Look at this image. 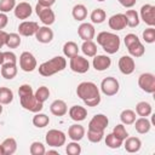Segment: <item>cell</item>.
<instances>
[{"instance_id": "1", "label": "cell", "mask_w": 155, "mask_h": 155, "mask_svg": "<svg viewBox=\"0 0 155 155\" xmlns=\"http://www.w3.org/2000/svg\"><path fill=\"white\" fill-rule=\"evenodd\" d=\"M76 94L87 107H97L101 103L99 88L94 82L82 81L76 87Z\"/></svg>"}, {"instance_id": "2", "label": "cell", "mask_w": 155, "mask_h": 155, "mask_svg": "<svg viewBox=\"0 0 155 155\" xmlns=\"http://www.w3.org/2000/svg\"><path fill=\"white\" fill-rule=\"evenodd\" d=\"M18 96H19L21 105L25 110H29V111H33V113H39V111L42 110L44 103L39 102L35 98L34 91H33L30 85H28V84L21 85L19 88H18Z\"/></svg>"}, {"instance_id": "3", "label": "cell", "mask_w": 155, "mask_h": 155, "mask_svg": "<svg viewBox=\"0 0 155 155\" xmlns=\"http://www.w3.org/2000/svg\"><path fill=\"white\" fill-rule=\"evenodd\" d=\"M97 44L102 46V48L109 53V54H114L119 51L120 48V36L110 33V31H101L97 35Z\"/></svg>"}, {"instance_id": "4", "label": "cell", "mask_w": 155, "mask_h": 155, "mask_svg": "<svg viewBox=\"0 0 155 155\" xmlns=\"http://www.w3.org/2000/svg\"><path fill=\"white\" fill-rule=\"evenodd\" d=\"M67 67V61L64 57L62 56H56L44 63H41L39 65V74L42 75V76H51V75H54L58 71H62L64 70Z\"/></svg>"}, {"instance_id": "5", "label": "cell", "mask_w": 155, "mask_h": 155, "mask_svg": "<svg viewBox=\"0 0 155 155\" xmlns=\"http://www.w3.org/2000/svg\"><path fill=\"white\" fill-rule=\"evenodd\" d=\"M124 42H125V46L126 48L128 50V53L131 54V57H136V58H139L144 54L145 52V47L144 45L140 42L139 38L133 34V33H130L125 36L124 39Z\"/></svg>"}, {"instance_id": "6", "label": "cell", "mask_w": 155, "mask_h": 155, "mask_svg": "<svg viewBox=\"0 0 155 155\" xmlns=\"http://www.w3.org/2000/svg\"><path fill=\"white\" fill-rule=\"evenodd\" d=\"M45 140H46L47 145L53 147V148H59V147L65 144L67 136H65V133L63 131L52 128V130L47 131V133L45 136Z\"/></svg>"}, {"instance_id": "7", "label": "cell", "mask_w": 155, "mask_h": 155, "mask_svg": "<svg viewBox=\"0 0 155 155\" xmlns=\"http://www.w3.org/2000/svg\"><path fill=\"white\" fill-rule=\"evenodd\" d=\"M119 90H120V84H119L117 79H115L113 76H107L101 82V91L108 97L115 96L119 92Z\"/></svg>"}, {"instance_id": "8", "label": "cell", "mask_w": 155, "mask_h": 155, "mask_svg": "<svg viewBox=\"0 0 155 155\" xmlns=\"http://www.w3.org/2000/svg\"><path fill=\"white\" fill-rule=\"evenodd\" d=\"M69 67H70V69H71L74 73L85 74V73H87L88 69H90V62L87 61V58L76 54V56H74V57L70 58Z\"/></svg>"}, {"instance_id": "9", "label": "cell", "mask_w": 155, "mask_h": 155, "mask_svg": "<svg viewBox=\"0 0 155 155\" xmlns=\"http://www.w3.org/2000/svg\"><path fill=\"white\" fill-rule=\"evenodd\" d=\"M35 12L38 15V17L40 18V21L45 24V25H51L54 23L56 21V16L54 12L51 7H46V6H41L39 4H36L35 6Z\"/></svg>"}, {"instance_id": "10", "label": "cell", "mask_w": 155, "mask_h": 155, "mask_svg": "<svg viewBox=\"0 0 155 155\" xmlns=\"http://www.w3.org/2000/svg\"><path fill=\"white\" fill-rule=\"evenodd\" d=\"M138 86L147 93L155 92V75L151 73H143L138 78Z\"/></svg>"}, {"instance_id": "11", "label": "cell", "mask_w": 155, "mask_h": 155, "mask_svg": "<svg viewBox=\"0 0 155 155\" xmlns=\"http://www.w3.org/2000/svg\"><path fill=\"white\" fill-rule=\"evenodd\" d=\"M38 63H36V58L34 57L33 53H30L29 51H24L21 53L19 56V67L23 71L30 73L33 70H35Z\"/></svg>"}, {"instance_id": "12", "label": "cell", "mask_w": 155, "mask_h": 155, "mask_svg": "<svg viewBox=\"0 0 155 155\" xmlns=\"http://www.w3.org/2000/svg\"><path fill=\"white\" fill-rule=\"evenodd\" d=\"M139 16H140V19L149 27L155 25V6L154 5H151V4L143 5L140 7Z\"/></svg>"}, {"instance_id": "13", "label": "cell", "mask_w": 155, "mask_h": 155, "mask_svg": "<svg viewBox=\"0 0 155 155\" xmlns=\"http://www.w3.org/2000/svg\"><path fill=\"white\" fill-rule=\"evenodd\" d=\"M109 119L104 114H96L88 122V130L93 131H104L108 127Z\"/></svg>"}, {"instance_id": "14", "label": "cell", "mask_w": 155, "mask_h": 155, "mask_svg": "<svg viewBox=\"0 0 155 155\" xmlns=\"http://www.w3.org/2000/svg\"><path fill=\"white\" fill-rule=\"evenodd\" d=\"M117 65H119L120 71L124 75H131L134 71V69H136L134 59L131 56H122V57H120Z\"/></svg>"}, {"instance_id": "15", "label": "cell", "mask_w": 155, "mask_h": 155, "mask_svg": "<svg viewBox=\"0 0 155 155\" xmlns=\"http://www.w3.org/2000/svg\"><path fill=\"white\" fill-rule=\"evenodd\" d=\"M108 24L113 30H122L127 27V18L125 13H116L108 19Z\"/></svg>"}, {"instance_id": "16", "label": "cell", "mask_w": 155, "mask_h": 155, "mask_svg": "<svg viewBox=\"0 0 155 155\" xmlns=\"http://www.w3.org/2000/svg\"><path fill=\"white\" fill-rule=\"evenodd\" d=\"M39 29V24L34 21H23L18 25V34L22 36H33Z\"/></svg>"}, {"instance_id": "17", "label": "cell", "mask_w": 155, "mask_h": 155, "mask_svg": "<svg viewBox=\"0 0 155 155\" xmlns=\"http://www.w3.org/2000/svg\"><path fill=\"white\" fill-rule=\"evenodd\" d=\"M13 12H15V16L18 18V19H27L30 17L31 12H33V8L30 6L29 2H25V1H22L19 4H17L13 8Z\"/></svg>"}, {"instance_id": "18", "label": "cell", "mask_w": 155, "mask_h": 155, "mask_svg": "<svg viewBox=\"0 0 155 155\" xmlns=\"http://www.w3.org/2000/svg\"><path fill=\"white\" fill-rule=\"evenodd\" d=\"M35 38L41 44H50L53 40V31L48 25L39 27V29L35 33Z\"/></svg>"}, {"instance_id": "19", "label": "cell", "mask_w": 155, "mask_h": 155, "mask_svg": "<svg viewBox=\"0 0 155 155\" xmlns=\"http://www.w3.org/2000/svg\"><path fill=\"white\" fill-rule=\"evenodd\" d=\"M78 34L80 36V39H82L84 41H87V40H92L96 35V30H94V27L93 24L91 23H81L78 28Z\"/></svg>"}, {"instance_id": "20", "label": "cell", "mask_w": 155, "mask_h": 155, "mask_svg": "<svg viewBox=\"0 0 155 155\" xmlns=\"http://www.w3.org/2000/svg\"><path fill=\"white\" fill-rule=\"evenodd\" d=\"M111 64V59L107 54H96L92 61V65L97 71L107 70Z\"/></svg>"}, {"instance_id": "21", "label": "cell", "mask_w": 155, "mask_h": 155, "mask_svg": "<svg viewBox=\"0 0 155 155\" xmlns=\"http://www.w3.org/2000/svg\"><path fill=\"white\" fill-rule=\"evenodd\" d=\"M50 111L54 116H64L68 113L67 103L62 99H54L50 105Z\"/></svg>"}, {"instance_id": "22", "label": "cell", "mask_w": 155, "mask_h": 155, "mask_svg": "<svg viewBox=\"0 0 155 155\" xmlns=\"http://www.w3.org/2000/svg\"><path fill=\"white\" fill-rule=\"evenodd\" d=\"M69 116L71 120L79 122V121H84L87 116V110L86 108L81 107V105H73L69 109Z\"/></svg>"}, {"instance_id": "23", "label": "cell", "mask_w": 155, "mask_h": 155, "mask_svg": "<svg viewBox=\"0 0 155 155\" xmlns=\"http://www.w3.org/2000/svg\"><path fill=\"white\" fill-rule=\"evenodd\" d=\"M84 136H85V128L79 124H74L68 128V137L71 140L79 142L84 138Z\"/></svg>"}, {"instance_id": "24", "label": "cell", "mask_w": 155, "mask_h": 155, "mask_svg": "<svg viewBox=\"0 0 155 155\" xmlns=\"http://www.w3.org/2000/svg\"><path fill=\"white\" fill-rule=\"evenodd\" d=\"M124 147L127 153H137L142 148V140L138 137H127L125 139Z\"/></svg>"}, {"instance_id": "25", "label": "cell", "mask_w": 155, "mask_h": 155, "mask_svg": "<svg viewBox=\"0 0 155 155\" xmlns=\"http://www.w3.org/2000/svg\"><path fill=\"white\" fill-rule=\"evenodd\" d=\"M17 64L4 63L1 64V76L6 80H12L17 75Z\"/></svg>"}, {"instance_id": "26", "label": "cell", "mask_w": 155, "mask_h": 155, "mask_svg": "<svg viewBox=\"0 0 155 155\" xmlns=\"http://www.w3.org/2000/svg\"><path fill=\"white\" fill-rule=\"evenodd\" d=\"M134 128H136V131L139 133V134H145V133H148L149 131H150V128H151V124H150V121L147 119V117H139V119H136L134 120Z\"/></svg>"}, {"instance_id": "27", "label": "cell", "mask_w": 155, "mask_h": 155, "mask_svg": "<svg viewBox=\"0 0 155 155\" xmlns=\"http://www.w3.org/2000/svg\"><path fill=\"white\" fill-rule=\"evenodd\" d=\"M71 15H73V18L75 21H79V22H82L84 19H86L87 17V8L85 5L82 4H78L73 7L71 10Z\"/></svg>"}, {"instance_id": "28", "label": "cell", "mask_w": 155, "mask_h": 155, "mask_svg": "<svg viewBox=\"0 0 155 155\" xmlns=\"http://www.w3.org/2000/svg\"><path fill=\"white\" fill-rule=\"evenodd\" d=\"M136 113H137L139 116H142V117H147V116L151 115V113H153V107H151L150 103H148V102H145V101L139 102V103H137V105H136Z\"/></svg>"}, {"instance_id": "29", "label": "cell", "mask_w": 155, "mask_h": 155, "mask_svg": "<svg viewBox=\"0 0 155 155\" xmlns=\"http://www.w3.org/2000/svg\"><path fill=\"white\" fill-rule=\"evenodd\" d=\"M79 50H80V48H79L78 44L74 42V41H67V42L63 45V53H64V56L68 57V58H71V57L79 54Z\"/></svg>"}, {"instance_id": "30", "label": "cell", "mask_w": 155, "mask_h": 155, "mask_svg": "<svg viewBox=\"0 0 155 155\" xmlns=\"http://www.w3.org/2000/svg\"><path fill=\"white\" fill-rule=\"evenodd\" d=\"M81 51L87 57H94L97 54V45L92 40L84 41L81 45Z\"/></svg>"}, {"instance_id": "31", "label": "cell", "mask_w": 155, "mask_h": 155, "mask_svg": "<svg viewBox=\"0 0 155 155\" xmlns=\"http://www.w3.org/2000/svg\"><path fill=\"white\" fill-rule=\"evenodd\" d=\"M50 124V117L46 114L42 113H35V115L33 116V125L38 128H44Z\"/></svg>"}, {"instance_id": "32", "label": "cell", "mask_w": 155, "mask_h": 155, "mask_svg": "<svg viewBox=\"0 0 155 155\" xmlns=\"http://www.w3.org/2000/svg\"><path fill=\"white\" fill-rule=\"evenodd\" d=\"M22 42V39H21V35L17 34V33H7L6 35V40H5V45L8 47V48H17Z\"/></svg>"}, {"instance_id": "33", "label": "cell", "mask_w": 155, "mask_h": 155, "mask_svg": "<svg viewBox=\"0 0 155 155\" xmlns=\"http://www.w3.org/2000/svg\"><path fill=\"white\" fill-rule=\"evenodd\" d=\"M2 148H4V151H5V155H12L16 153L17 150V142L15 138L12 137H8L6 139H4V142L1 143Z\"/></svg>"}, {"instance_id": "34", "label": "cell", "mask_w": 155, "mask_h": 155, "mask_svg": "<svg viewBox=\"0 0 155 155\" xmlns=\"http://www.w3.org/2000/svg\"><path fill=\"white\" fill-rule=\"evenodd\" d=\"M126 18H127V25L131 27V28H134V27H138L139 25V22H140V18H139V15L136 10H127L126 13H125Z\"/></svg>"}, {"instance_id": "35", "label": "cell", "mask_w": 155, "mask_h": 155, "mask_svg": "<svg viewBox=\"0 0 155 155\" xmlns=\"http://www.w3.org/2000/svg\"><path fill=\"white\" fill-rule=\"evenodd\" d=\"M90 18H91V22H92V23H94V24H101V23H103V22L105 21L107 13H105V11L102 10V8H94V10L91 12Z\"/></svg>"}, {"instance_id": "36", "label": "cell", "mask_w": 155, "mask_h": 155, "mask_svg": "<svg viewBox=\"0 0 155 155\" xmlns=\"http://www.w3.org/2000/svg\"><path fill=\"white\" fill-rule=\"evenodd\" d=\"M13 101V92L8 87H0V103L2 105L10 104Z\"/></svg>"}, {"instance_id": "37", "label": "cell", "mask_w": 155, "mask_h": 155, "mask_svg": "<svg viewBox=\"0 0 155 155\" xmlns=\"http://www.w3.org/2000/svg\"><path fill=\"white\" fill-rule=\"evenodd\" d=\"M120 120L124 125H132L136 120V113L132 109H125L120 114Z\"/></svg>"}, {"instance_id": "38", "label": "cell", "mask_w": 155, "mask_h": 155, "mask_svg": "<svg viewBox=\"0 0 155 155\" xmlns=\"http://www.w3.org/2000/svg\"><path fill=\"white\" fill-rule=\"evenodd\" d=\"M122 142L124 140L119 139L113 132L105 136V145L109 147L110 149H117V148H120L122 145Z\"/></svg>"}, {"instance_id": "39", "label": "cell", "mask_w": 155, "mask_h": 155, "mask_svg": "<svg viewBox=\"0 0 155 155\" xmlns=\"http://www.w3.org/2000/svg\"><path fill=\"white\" fill-rule=\"evenodd\" d=\"M34 96H35V98H36L39 102L44 103V102H46V101L48 99V97H50V90H48V87H46V86H40V87L35 91Z\"/></svg>"}, {"instance_id": "40", "label": "cell", "mask_w": 155, "mask_h": 155, "mask_svg": "<svg viewBox=\"0 0 155 155\" xmlns=\"http://www.w3.org/2000/svg\"><path fill=\"white\" fill-rule=\"evenodd\" d=\"M29 153L31 155H44V154H46V149H45V145L42 143H40V142H33L30 144Z\"/></svg>"}, {"instance_id": "41", "label": "cell", "mask_w": 155, "mask_h": 155, "mask_svg": "<svg viewBox=\"0 0 155 155\" xmlns=\"http://www.w3.org/2000/svg\"><path fill=\"white\" fill-rule=\"evenodd\" d=\"M104 137V131H93L88 130L87 131V138L91 143H99Z\"/></svg>"}, {"instance_id": "42", "label": "cell", "mask_w": 155, "mask_h": 155, "mask_svg": "<svg viewBox=\"0 0 155 155\" xmlns=\"http://www.w3.org/2000/svg\"><path fill=\"white\" fill-rule=\"evenodd\" d=\"M142 36H143V40H144L147 44H153V42H155V28H154V27L147 28V29L143 31Z\"/></svg>"}, {"instance_id": "43", "label": "cell", "mask_w": 155, "mask_h": 155, "mask_svg": "<svg viewBox=\"0 0 155 155\" xmlns=\"http://www.w3.org/2000/svg\"><path fill=\"white\" fill-rule=\"evenodd\" d=\"M113 133H114L119 139H121V140H125V139L128 137V133H127V131H126L124 124L116 125V126L114 127V130H113Z\"/></svg>"}, {"instance_id": "44", "label": "cell", "mask_w": 155, "mask_h": 155, "mask_svg": "<svg viewBox=\"0 0 155 155\" xmlns=\"http://www.w3.org/2000/svg\"><path fill=\"white\" fill-rule=\"evenodd\" d=\"M65 151H67L68 155H79V154H81V147L78 142L73 140V142L68 143V145L65 148Z\"/></svg>"}, {"instance_id": "45", "label": "cell", "mask_w": 155, "mask_h": 155, "mask_svg": "<svg viewBox=\"0 0 155 155\" xmlns=\"http://www.w3.org/2000/svg\"><path fill=\"white\" fill-rule=\"evenodd\" d=\"M16 6V0H0V12L7 13Z\"/></svg>"}, {"instance_id": "46", "label": "cell", "mask_w": 155, "mask_h": 155, "mask_svg": "<svg viewBox=\"0 0 155 155\" xmlns=\"http://www.w3.org/2000/svg\"><path fill=\"white\" fill-rule=\"evenodd\" d=\"M4 63L17 64V56L11 51H5L4 52Z\"/></svg>"}, {"instance_id": "47", "label": "cell", "mask_w": 155, "mask_h": 155, "mask_svg": "<svg viewBox=\"0 0 155 155\" xmlns=\"http://www.w3.org/2000/svg\"><path fill=\"white\" fill-rule=\"evenodd\" d=\"M8 23V17L6 13L0 12V29H4Z\"/></svg>"}, {"instance_id": "48", "label": "cell", "mask_w": 155, "mask_h": 155, "mask_svg": "<svg viewBox=\"0 0 155 155\" xmlns=\"http://www.w3.org/2000/svg\"><path fill=\"white\" fill-rule=\"evenodd\" d=\"M124 7H127V8H131V7H133L134 5H136V2H137V0H117Z\"/></svg>"}, {"instance_id": "49", "label": "cell", "mask_w": 155, "mask_h": 155, "mask_svg": "<svg viewBox=\"0 0 155 155\" xmlns=\"http://www.w3.org/2000/svg\"><path fill=\"white\" fill-rule=\"evenodd\" d=\"M54 2H56V0H38V4L39 5L46 6V7H51Z\"/></svg>"}, {"instance_id": "50", "label": "cell", "mask_w": 155, "mask_h": 155, "mask_svg": "<svg viewBox=\"0 0 155 155\" xmlns=\"http://www.w3.org/2000/svg\"><path fill=\"white\" fill-rule=\"evenodd\" d=\"M6 35H7V33L5 31V30H2V29H0V48L5 45V40H6Z\"/></svg>"}, {"instance_id": "51", "label": "cell", "mask_w": 155, "mask_h": 155, "mask_svg": "<svg viewBox=\"0 0 155 155\" xmlns=\"http://www.w3.org/2000/svg\"><path fill=\"white\" fill-rule=\"evenodd\" d=\"M4 64V52L0 51V65Z\"/></svg>"}, {"instance_id": "52", "label": "cell", "mask_w": 155, "mask_h": 155, "mask_svg": "<svg viewBox=\"0 0 155 155\" xmlns=\"http://www.w3.org/2000/svg\"><path fill=\"white\" fill-rule=\"evenodd\" d=\"M0 155H5V151H4V148L1 144H0Z\"/></svg>"}, {"instance_id": "53", "label": "cell", "mask_w": 155, "mask_h": 155, "mask_svg": "<svg viewBox=\"0 0 155 155\" xmlns=\"http://www.w3.org/2000/svg\"><path fill=\"white\" fill-rule=\"evenodd\" d=\"M47 154H58V151H56V150H48Z\"/></svg>"}, {"instance_id": "54", "label": "cell", "mask_w": 155, "mask_h": 155, "mask_svg": "<svg viewBox=\"0 0 155 155\" xmlns=\"http://www.w3.org/2000/svg\"><path fill=\"white\" fill-rule=\"evenodd\" d=\"M1 113H2V104L0 103V114H1Z\"/></svg>"}, {"instance_id": "55", "label": "cell", "mask_w": 155, "mask_h": 155, "mask_svg": "<svg viewBox=\"0 0 155 155\" xmlns=\"http://www.w3.org/2000/svg\"><path fill=\"white\" fill-rule=\"evenodd\" d=\"M97 1H105V0H97Z\"/></svg>"}]
</instances>
